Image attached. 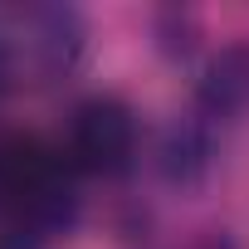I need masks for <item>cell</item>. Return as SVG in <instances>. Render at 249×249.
Wrapping results in <instances>:
<instances>
[{
	"instance_id": "6da1fadb",
	"label": "cell",
	"mask_w": 249,
	"mask_h": 249,
	"mask_svg": "<svg viewBox=\"0 0 249 249\" xmlns=\"http://www.w3.org/2000/svg\"><path fill=\"white\" fill-rule=\"evenodd\" d=\"M137 147V117L122 98H88L73 107L69 122V152L83 171H117Z\"/></svg>"
},
{
	"instance_id": "7a4b0ae2",
	"label": "cell",
	"mask_w": 249,
	"mask_h": 249,
	"mask_svg": "<svg viewBox=\"0 0 249 249\" xmlns=\"http://www.w3.org/2000/svg\"><path fill=\"white\" fill-rule=\"evenodd\" d=\"M0 249H25V244H0Z\"/></svg>"
}]
</instances>
